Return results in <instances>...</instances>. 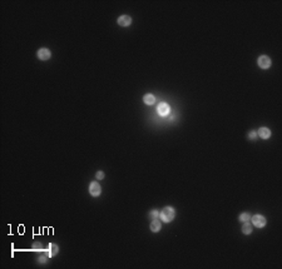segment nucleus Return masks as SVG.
Segmentation results:
<instances>
[{
  "instance_id": "obj_1",
  "label": "nucleus",
  "mask_w": 282,
  "mask_h": 269,
  "mask_svg": "<svg viewBox=\"0 0 282 269\" xmlns=\"http://www.w3.org/2000/svg\"><path fill=\"white\" fill-rule=\"evenodd\" d=\"M159 217L162 218V220L166 222V223H169V222H172L174 217H176V210L171 207H166L163 208V210L159 213Z\"/></svg>"
},
{
  "instance_id": "obj_2",
  "label": "nucleus",
  "mask_w": 282,
  "mask_h": 269,
  "mask_svg": "<svg viewBox=\"0 0 282 269\" xmlns=\"http://www.w3.org/2000/svg\"><path fill=\"white\" fill-rule=\"evenodd\" d=\"M252 224L257 226V228H263L266 225V218L261 214H256L252 217Z\"/></svg>"
},
{
  "instance_id": "obj_3",
  "label": "nucleus",
  "mask_w": 282,
  "mask_h": 269,
  "mask_svg": "<svg viewBox=\"0 0 282 269\" xmlns=\"http://www.w3.org/2000/svg\"><path fill=\"white\" fill-rule=\"evenodd\" d=\"M257 63H258V67L261 69H268L271 67V59L266 55H261L257 60Z\"/></svg>"
},
{
  "instance_id": "obj_4",
  "label": "nucleus",
  "mask_w": 282,
  "mask_h": 269,
  "mask_svg": "<svg viewBox=\"0 0 282 269\" xmlns=\"http://www.w3.org/2000/svg\"><path fill=\"white\" fill-rule=\"evenodd\" d=\"M100 192H102V188H100V185L97 182L90 183V185H89V193H90V195L98 197V195L100 194Z\"/></svg>"
},
{
  "instance_id": "obj_5",
  "label": "nucleus",
  "mask_w": 282,
  "mask_h": 269,
  "mask_svg": "<svg viewBox=\"0 0 282 269\" xmlns=\"http://www.w3.org/2000/svg\"><path fill=\"white\" fill-rule=\"evenodd\" d=\"M37 55H38V58H39L40 60H48V59L52 56V53H50V50H49V49L41 48V49H39V50H38Z\"/></svg>"
},
{
  "instance_id": "obj_6",
  "label": "nucleus",
  "mask_w": 282,
  "mask_h": 269,
  "mask_svg": "<svg viewBox=\"0 0 282 269\" xmlns=\"http://www.w3.org/2000/svg\"><path fill=\"white\" fill-rule=\"evenodd\" d=\"M157 111H158L159 115L166 117L168 113H169V105H168L167 103H160L158 107H157Z\"/></svg>"
},
{
  "instance_id": "obj_7",
  "label": "nucleus",
  "mask_w": 282,
  "mask_h": 269,
  "mask_svg": "<svg viewBox=\"0 0 282 269\" xmlns=\"http://www.w3.org/2000/svg\"><path fill=\"white\" fill-rule=\"evenodd\" d=\"M132 23V18L128 15H122L118 18V24L121 26H129Z\"/></svg>"
},
{
  "instance_id": "obj_8",
  "label": "nucleus",
  "mask_w": 282,
  "mask_h": 269,
  "mask_svg": "<svg viewBox=\"0 0 282 269\" xmlns=\"http://www.w3.org/2000/svg\"><path fill=\"white\" fill-rule=\"evenodd\" d=\"M257 135L262 139H268L271 137V130L268 128H260L257 132Z\"/></svg>"
},
{
  "instance_id": "obj_9",
  "label": "nucleus",
  "mask_w": 282,
  "mask_h": 269,
  "mask_svg": "<svg viewBox=\"0 0 282 269\" xmlns=\"http://www.w3.org/2000/svg\"><path fill=\"white\" fill-rule=\"evenodd\" d=\"M162 228V224L159 220H157V219H153V222L151 223V230L152 232H159Z\"/></svg>"
},
{
  "instance_id": "obj_10",
  "label": "nucleus",
  "mask_w": 282,
  "mask_h": 269,
  "mask_svg": "<svg viewBox=\"0 0 282 269\" xmlns=\"http://www.w3.org/2000/svg\"><path fill=\"white\" fill-rule=\"evenodd\" d=\"M143 102L147 105H152V104H154V102H156V98H154L153 94H146L144 98H143Z\"/></svg>"
},
{
  "instance_id": "obj_11",
  "label": "nucleus",
  "mask_w": 282,
  "mask_h": 269,
  "mask_svg": "<svg viewBox=\"0 0 282 269\" xmlns=\"http://www.w3.org/2000/svg\"><path fill=\"white\" fill-rule=\"evenodd\" d=\"M56 253H58V247H56L55 244H50V245H49V256L54 257Z\"/></svg>"
},
{
  "instance_id": "obj_12",
  "label": "nucleus",
  "mask_w": 282,
  "mask_h": 269,
  "mask_svg": "<svg viewBox=\"0 0 282 269\" xmlns=\"http://www.w3.org/2000/svg\"><path fill=\"white\" fill-rule=\"evenodd\" d=\"M251 232H252V225L250 223H246L244 225H242V233H244V234H250Z\"/></svg>"
},
{
  "instance_id": "obj_13",
  "label": "nucleus",
  "mask_w": 282,
  "mask_h": 269,
  "mask_svg": "<svg viewBox=\"0 0 282 269\" xmlns=\"http://www.w3.org/2000/svg\"><path fill=\"white\" fill-rule=\"evenodd\" d=\"M238 219H239L241 222H248L250 219H251V214H250V213H242L241 215H239Z\"/></svg>"
},
{
  "instance_id": "obj_14",
  "label": "nucleus",
  "mask_w": 282,
  "mask_h": 269,
  "mask_svg": "<svg viewBox=\"0 0 282 269\" xmlns=\"http://www.w3.org/2000/svg\"><path fill=\"white\" fill-rule=\"evenodd\" d=\"M151 217H152L153 219H157V218L159 217V211H158V210H152V211H151Z\"/></svg>"
},
{
  "instance_id": "obj_15",
  "label": "nucleus",
  "mask_w": 282,
  "mask_h": 269,
  "mask_svg": "<svg viewBox=\"0 0 282 269\" xmlns=\"http://www.w3.org/2000/svg\"><path fill=\"white\" fill-rule=\"evenodd\" d=\"M256 135H257V133H256V132H253V130L248 133V138H250V139H252V140L256 138Z\"/></svg>"
},
{
  "instance_id": "obj_16",
  "label": "nucleus",
  "mask_w": 282,
  "mask_h": 269,
  "mask_svg": "<svg viewBox=\"0 0 282 269\" xmlns=\"http://www.w3.org/2000/svg\"><path fill=\"white\" fill-rule=\"evenodd\" d=\"M104 178V173L103 172H98L97 173V179H103Z\"/></svg>"
},
{
  "instance_id": "obj_17",
  "label": "nucleus",
  "mask_w": 282,
  "mask_h": 269,
  "mask_svg": "<svg viewBox=\"0 0 282 269\" xmlns=\"http://www.w3.org/2000/svg\"><path fill=\"white\" fill-rule=\"evenodd\" d=\"M33 249H37V250H39V249H43V247H41L39 243H35V244H34V247H33Z\"/></svg>"
}]
</instances>
